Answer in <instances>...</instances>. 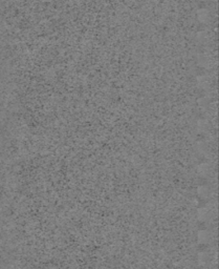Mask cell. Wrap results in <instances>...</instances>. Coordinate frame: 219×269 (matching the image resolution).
Segmentation results:
<instances>
[{"label": "cell", "mask_w": 219, "mask_h": 269, "mask_svg": "<svg viewBox=\"0 0 219 269\" xmlns=\"http://www.w3.org/2000/svg\"><path fill=\"white\" fill-rule=\"evenodd\" d=\"M198 18L202 22H208V20L210 19V14H209V12H207L204 10H201V11L198 12Z\"/></svg>", "instance_id": "6da1fadb"}]
</instances>
